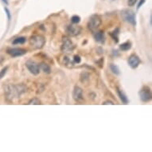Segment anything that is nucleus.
I'll return each instance as SVG.
<instances>
[{
    "instance_id": "f257e3e1",
    "label": "nucleus",
    "mask_w": 152,
    "mask_h": 152,
    "mask_svg": "<svg viewBox=\"0 0 152 152\" xmlns=\"http://www.w3.org/2000/svg\"><path fill=\"white\" fill-rule=\"evenodd\" d=\"M27 91V87L25 85H8L4 87V93L6 98L8 100L19 98Z\"/></svg>"
},
{
    "instance_id": "f03ea898",
    "label": "nucleus",
    "mask_w": 152,
    "mask_h": 152,
    "mask_svg": "<svg viewBox=\"0 0 152 152\" xmlns=\"http://www.w3.org/2000/svg\"><path fill=\"white\" fill-rule=\"evenodd\" d=\"M29 45L34 49H41L45 44V38L43 35L35 34L29 37Z\"/></svg>"
},
{
    "instance_id": "7ed1b4c3",
    "label": "nucleus",
    "mask_w": 152,
    "mask_h": 152,
    "mask_svg": "<svg viewBox=\"0 0 152 152\" xmlns=\"http://www.w3.org/2000/svg\"><path fill=\"white\" fill-rule=\"evenodd\" d=\"M121 17L124 22L131 24L133 27L136 26V13L131 9H124L121 11Z\"/></svg>"
},
{
    "instance_id": "20e7f679",
    "label": "nucleus",
    "mask_w": 152,
    "mask_h": 152,
    "mask_svg": "<svg viewBox=\"0 0 152 152\" xmlns=\"http://www.w3.org/2000/svg\"><path fill=\"white\" fill-rule=\"evenodd\" d=\"M101 17L97 14H92L88 20V29L91 30L92 32H95L96 29L100 27V26L101 25Z\"/></svg>"
},
{
    "instance_id": "39448f33",
    "label": "nucleus",
    "mask_w": 152,
    "mask_h": 152,
    "mask_svg": "<svg viewBox=\"0 0 152 152\" xmlns=\"http://www.w3.org/2000/svg\"><path fill=\"white\" fill-rule=\"evenodd\" d=\"M75 49V45L72 43L71 39H70L68 37H63L62 38V45L61 47V50L63 53L70 54L72 53L73 49Z\"/></svg>"
},
{
    "instance_id": "423d86ee",
    "label": "nucleus",
    "mask_w": 152,
    "mask_h": 152,
    "mask_svg": "<svg viewBox=\"0 0 152 152\" xmlns=\"http://www.w3.org/2000/svg\"><path fill=\"white\" fill-rule=\"evenodd\" d=\"M139 97H140V100H141L143 102L150 101L152 98L151 91L150 88H148L147 86L143 87L141 90L139 91Z\"/></svg>"
},
{
    "instance_id": "0eeeda50",
    "label": "nucleus",
    "mask_w": 152,
    "mask_h": 152,
    "mask_svg": "<svg viewBox=\"0 0 152 152\" xmlns=\"http://www.w3.org/2000/svg\"><path fill=\"white\" fill-rule=\"evenodd\" d=\"M6 53L12 57H18L25 55L27 50L22 48H9L6 49Z\"/></svg>"
},
{
    "instance_id": "6e6552de",
    "label": "nucleus",
    "mask_w": 152,
    "mask_h": 152,
    "mask_svg": "<svg viewBox=\"0 0 152 152\" xmlns=\"http://www.w3.org/2000/svg\"><path fill=\"white\" fill-rule=\"evenodd\" d=\"M26 66L28 69L29 72H31L33 75H38L40 72V66L39 65L33 61H27L26 63Z\"/></svg>"
},
{
    "instance_id": "1a4fd4ad",
    "label": "nucleus",
    "mask_w": 152,
    "mask_h": 152,
    "mask_svg": "<svg viewBox=\"0 0 152 152\" xmlns=\"http://www.w3.org/2000/svg\"><path fill=\"white\" fill-rule=\"evenodd\" d=\"M72 98L77 103H82L84 101V96H83L82 88L76 86L72 91Z\"/></svg>"
},
{
    "instance_id": "9d476101",
    "label": "nucleus",
    "mask_w": 152,
    "mask_h": 152,
    "mask_svg": "<svg viewBox=\"0 0 152 152\" xmlns=\"http://www.w3.org/2000/svg\"><path fill=\"white\" fill-rule=\"evenodd\" d=\"M81 32V27L74 25H70L66 28L67 34L71 37H76L79 35Z\"/></svg>"
},
{
    "instance_id": "9b49d317",
    "label": "nucleus",
    "mask_w": 152,
    "mask_h": 152,
    "mask_svg": "<svg viewBox=\"0 0 152 152\" xmlns=\"http://www.w3.org/2000/svg\"><path fill=\"white\" fill-rule=\"evenodd\" d=\"M141 63V61H140V59L139 57L136 54H132L131 56L129 57V58H128V65H129V66L131 67V69H136L137 67L139 66V64Z\"/></svg>"
},
{
    "instance_id": "f8f14e48",
    "label": "nucleus",
    "mask_w": 152,
    "mask_h": 152,
    "mask_svg": "<svg viewBox=\"0 0 152 152\" xmlns=\"http://www.w3.org/2000/svg\"><path fill=\"white\" fill-rule=\"evenodd\" d=\"M93 37H94V39H95L96 42H100V43L104 42V38H105V37H104V31L100 30V31H96V32H94Z\"/></svg>"
},
{
    "instance_id": "ddd939ff",
    "label": "nucleus",
    "mask_w": 152,
    "mask_h": 152,
    "mask_svg": "<svg viewBox=\"0 0 152 152\" xmlns=\"http://www.w3.org/2000/svg\"><path fill=\"white\" fill-rule=\"evenodd\" d=\"M116 92H117V94L119 97H120V100L122 101L123 104H128V99L127 97V96L125 95V93L123 92V91L121 90L120 88H119L117 87L116 88Z\"/></svg>"
},
{
    "instance_id": "4468645a",
    "label": "nucleus",
    "mask_w": 152,
    "mask_h": 152,
    "mask_svg": "<svg viewBox=\"0 0 152 152\" xmlns=\"http://www.w3.org/2000/svg\"><path fill=\"white\" fill-rule=\"evenodd\" d=\"M119 34H120V29L119 28H116L112 32L110 33V36L112 37V38L115 43L119 42Z\"/></svg>"
},
{
    "instance_id": "2eb2a0df",
    "label": "nucleus",
    "mask_w": 152,
    "mask_h": 152,
    "mask_svg": "<svg viewBox=\"0 0 152 152\" xmlns=\"http://www.w3.org/2000/svg\"><path fill=\"white\" fill-rule=\"evenodd\" d=\"M39 66H40V70H42L43 72H45V73L49 74V73L51 72L50 66H49L48 64L45 63V62H42V63L39 65Z\"/></svg>"
},
{
    "instance_id": "dca6fc26",
    "label": "nucleus",
    "mask_w": 152,
    "mask_h": 152,
    "mask_svg": "<svg viewBox=\"0 0 152 152\" xmlns=\"http://www.w3.org/2000/svg\"><path fill=\"white\" fill-rule=\"evenodd\" d=\"M27 42V37H16L14 40L12 42L13 45H23Z\"/></svg>"
},
{
    "instance_id": "f3484780",
    "label": "nucleus",
    "mask_w": 152,
    "mask_h": 152,
    "mask_svg": "<svg viewBox=\"0 0 152 152\" xmlns=\"http://www.w3.org/2000/svg\"><path fill=\"white\" fill-rule=\"evenodd\" d=\"M131 45H132L130 42H126L120 45V49L122 51H128L129 49H131Z\"/></svg>"
},
{
    "instance_id": "a211bd4d",
    "label": "nucleus",
    "mask_w": 152,
    "mask_h": 152,
    "mask_svg": "<svg viewBox=\"0 0 152 152\" xmlns=\"http://www.w3.org/2000/svg\"><path fill=\"white\" fill-rule=\"evenodd\" d=\"M89 77H90V75H89V73H88V72H82L80 75V82H82V83L87 82V81L89 80Z\"/></svg>"
},
{
    "instance_id": "6ab92c4d",
    "label": "nucleus",
    "mask_w": 152,
    "mask_h": 152,
    "mask_svg": "<svg viewBox=\"0 0 152 152\" xmlns=\"http://www.w3.org/2000/svg\"><path fill=\"white\" fill-rule=\"evenodd\" d=\"M110 70L112 71L114 74L115 75H120V69L118 68L117 65H115L114 64H111L110 65Z\"/></svg>"
},
{
    "instance_id": "aec40b11",
    "label": "nucleus",
    "mask_w": 152,
    "mask_h": 152,
    "mask_svg": "<svg viewBox=\"0 0 152 152\" xmlns=\"http://www.w3.org/2000/svg\"><path fill=\"white\" fill-rule=\"evenodd\" d=\"M28 104H29V105H32V104L33 105H39V104H41V101L39 99L33 98L29 100Z\"/></svg>"
},
{
    "instance_id": "412c9836",
    "label": "nucleus",
    "mask_w": 152,
    "mask_h": 152,
    "mask_svg": "<svg viewBox=\"0 0 152 152\" xmlns=\"http://www.w3.org/2000/svg\"><path fill=\"white\" fill-rule=\"evenodd\" d=\"M71 22H72L73 24H77L80 22V18L78 15H73L71 18Z\"/></svg>"
},
{
    "instance_id": "4be33fe9",
    "label": "nucleus",
    "mask_w": 152,
    "mask_h": 152,
    "mask_svg": "<svg viewBox=\"0 0 152 152\" xmlns=\"http://www.w3.org/2000/svg\"><path fill=\"white\" fill-rule=\"evenodd\" d=\"M7 70H8V66H6L0 71V79H2L3 77H4V76H5L6 72H7Z\"/></svg>"
},
{
    "instance_id": "5701e85b",
    "label": "nucleus",
    "mask_w": 152,
    "mask_h": 152,
    "mask_svg": "<svg viewBox=\"0 0 152 152\" xmlns=\"http://www.w3.org/2000/svg\"><path fill=\"white\" fill-rule=\"evenodd\" d=\"M73 62H74V63H77V64L80 63V62H81L80 57L78 56V55H75V56L73 57Z\"/></svg>"
},
{
    "instance_id": "b1692460",
    "label": "nucleus",
    "mask_w": 152,
    "mask_h": 152,
    "mask_svg": "<svg viewBox=\"0 0 152 152\" xmlns=\"http://www.w3.org/2000/svg\"><path fill=\"white\" fill-rule=\"evenodd\" d=\"M137 1H138V0H128V6H130V7L134 6L136 4V3H137Z\"/></svg>"
},
{
    "instance_id": "393cba45",
    "label": "nucleus",
    "mask_w": 152,
    "mask_h": 152,
    "mask_svg": "<svg viewBox=\"0 0 152 152\" xmlns=\"http://www.w3.org/2000/svg\"><path fill=\"white\" fill-rule=\"evenodd\" d=\"M4 11H5L6 14V16H7V19H8V21L11 22V12H10V11H9V9H7L6 7H5V8H4Z\"/></svg>"
},
{
    "instance_id": "a878e982",
    "label": "nucleus",
    "mask_w": 152,
    "mask_h": 152,
    "mask_svg": "<svg viewBox=\"0 0 152 152\" xmlns=\"http://www.w3.org/2000/svg\"><path fill=\"white\" fill-rule=\"evenodd\" d=\"M144 3H145V0H140V1H139V4H138V6H137V9L139 10V9L142 6H143V4Z\"/></svg>"
},
{
    "instance_id": "bb28decb",
    "label": "nucleus",
    "mask_w": 152,
    "mask_h": 152,
    "mask_svg": "<svg viewBox=\"0 0 152 152\" xmlns=\"http://www.w3.org/2000/svg\"><path fill=\"white\" fill-rule=\"evenodd\" d=\"M103 104H104V105H106V104H112V105H114L115 104L112 101H111V100H106V101L103 103Z\"/></svg>"
},
{
    "instance_id": "cd10ccee",
    "label": "nucleus",
    "mask_w": 152,
    "mask_h": 152,
    "mask_svg": "<svg viewBox=\"0 0 152 152\" xmlns=\"http://www.w3.org/2000/svg\"><path fill=\"white\" fill-rule=\"evenodd\" d=\"M1 1H3V3H5V4H6V5H8V4H9L8 1H7V0H1Z\"/></svg>"
},
{
    "instance_id": "c85d7f7f",
    "label": "nucleus",
    "mask_w": 152,
    "mask_h": 152,
    "mask_svg": "<svg viewBox=\"0 0 152 152\" xmlns=\"http://www.w3.org/2000/svg\"><path fill=\"white\" fill-rule=\"evenodd\" d=\"M111 1H112V2H113V1H115V0H111Z\"/></svg>"
}]
</instances>
